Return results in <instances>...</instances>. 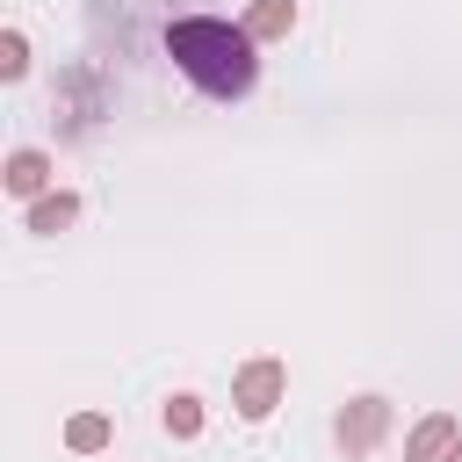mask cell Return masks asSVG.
I'll return each mask as SVG.
<instances>
[{
    "label": "cell",
    "mask_w": 462,
    "mask_h": 462,
    "mask_svg": "<svg viewBox=\"0 0 462 462\" xmlns=\"http://www.w3.org/2000/svg\"><path fill=\"white\" fill-rule=\"evenodd\" d=\"M166 58L209 101H245L260 87V43L245 36V22H224V14H173L166 22Z\"/></svg>",
    "instance_id": "1"
},
{
    "label": "cell",
    "mask_w": 462,
    "mask_h": 462,
    "mask_svg": "<svg viewBox=\"0 0 462 462\" xmlns=\"http://www.w3.org/2000/svg\"><path fill=\"white\" fill-rule=\"evenodd\" d=\"M455 440H462V419H455V411H426V419L404 433V462H440Z\"/></svg>",
    "instance_id": "5"
},
{
    "label": "cell",
    "mask_w": 462,
    "mask_h": 462,
    "mask_svg": "<svg viewBox=\"0 0 462 462\" xmlns=\"http://www.w3.org/2000/svg\"><path fill=\"white\" fill-rule=\"evenodd\" d=\"M72 224H79V195H72V188H51V195L29 202V231H36V238H58V231H72Z\"/></svg>",
    "instance_id": "6"
},
{
    "label": "cell",
    "mask_w": 462,
    "mask_h": 462,
    "mask_svg": "<svg viewBox=\"0 0 462 462\" xmlns=\"http://www.w3.org/2000/svg\"><path fill=\"white\" fill-rule=\"evenodd\" d=\"M383 433H390V397H354V404H339V419H332V440L346 448V455H375L383 448Z\"/></svg>",
    "instance_id": "3"
},
{
    "label": "cell",
    "mask_w": 462,
    "mask_h": 462,
    "mask_svg": "<svg viewBox=\"0 0 462 462\" xmlns=\"http://www.w3.org/2000/svg\"><path fill=\"white\" fill-rule=\"evenodd\" d=\"M0 180H7V195H14V202H36V195H51L58 166H51V152H43V144H14Z\"/></svg>",
    "instance_id": "4"
},
{
    "label": "cell",
    "mask_w": 462,
    "mask_h": 462,
    "mask_svg": "<svg viewBox=\"0 0 462 462\" xmlns=\"http://www.w3.org/2000/svg\"><path fill=\"white\" fill-rule=\"evenodd\" d=\"M440 462H462V440H455V448H448V455H440Z\"/></svg>",
    "instance_id": "11"
},
{
    "label": "cell",
    "mask_w": 462,
    "mask_h": 462,
    "mask_svg": "<svg viewBox=\"0 0 462 462\" xmlns=\"http://www.w3.org/2000/svg\"><path fill=\"white\" fill-rule=\"evenodd\" d=\"M289 397V361H274V354H260V361H245L238 375H231V404H238V419H274V404Z\"/></svg>",
    "instance_id": "2"
},
{
    "label": "cell",
    "mask_w": 462,
    "mask_h": 462,
    "mask_svg": "<svg viewBox=\"0 0 462 462\" xmlns=\"http://www.w3.org/2000/svg\"><path fill=\"white\" fill-rule=\"evenodd\" d=\"M238 22H245V36H253V43H282V36L296 29V0H253Z\"/></svg>",
    "instance_id": "7"
},
{
    "label": "cell",
    "mask_w": 462,
    "mask_h": 462,
    "mask_svg": "<svg viewBox=\"0 0 462 462\" xmlns=\"http://www.w3.org/2000/svg\"><path fill=\"white\" fill-rule=\"evenodd\" d=\"M159 426H166L173 440H195V433H202V397H188V390H180V397H166Z\"/></svg>",
    "instance_id": "9"
},
{
    "label": "cell",
    "mask_w": 462,
    "mask_h": 462,
    "mask_svg": "<svg viewBox=\"0 0 462 462\" xmlns=\"http://www.w3.org/2000/svg\"><path fill=\"white\" fill-rule=\"evenodd\" d=\"M22 72H29V36L0 29V79H22Z\"/></svg>",
    "instance_id": "10"
},
{
    "label": "cell",
    "mask_w": 462,
    "mask_h": 462,
    "mask_svg": "<svg viewBox=\"0 0 462 462\" xmlns=\"http://www.w3.org/2000/svg\"><path fill=\"white\" fill-rule=\"evenodd\" d=\"M108 440H116V419H108V411H72V419H65V448H72V455H101Z\"/></svg>",
    "instance_id": "8"
}]
</instances>
